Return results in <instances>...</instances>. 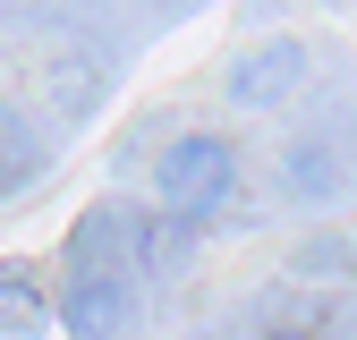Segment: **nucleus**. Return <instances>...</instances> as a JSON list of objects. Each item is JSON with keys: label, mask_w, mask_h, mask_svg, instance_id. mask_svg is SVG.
I'll return each mask as SVG.
<instances>
[{"label": "nucleus", "mask_w": 357, "mask_h": 340, "mask_svg": "<svg viewBox=\"0 0 357 340\" xmlns=\"http://www.w3.org/2000/svg\"><path fill=\"white\" fill-rule=\"evenodd\" d=\"M137 264H128V222L94 204L60 247V332L68 340H137Z\"/></svg>", "instance_id": "nucleus-1"}, {"label": "nucleus", "mask_w": 357, "mask_h": 340, "mask_svg": "<svg viewBox=\"0 0 357 340\" xmlns=\"http://www.w3.org/2000/svg\"><path fill=\"white\" fill-rule=\"evenodd\" d=\"M230 196H238V145H230V137L188 128V137H170V145L153 153V204H162V222L196 230V222H213Z\"/></svg>", "instance_id": "nucleus-2"}, {"label": "nucleus", "mask_w": 357, "mask_h": 340, "mask_svg": "<svg viewBox=\"0 0 357 340\" xmlns=\"http://www.w3.org/2000/svg\"><path fill=\"white\" fill-rule=\"evenodd\" d=\"M357 179V119H315V128H298L289 153H281V187L289 204H332L340 187Z\"/></svg>", "instance_id": "nucleus-3"}, {"label": "nucleus", "mask_w": 357, "mask_h": 340, "mask_svg": "<svg viewBox=\"0 0 357 340\" xmlns=\"http://www.w3.org/2000/svg\"><path fill=\"white\" fill-rule=\"evenodd\" d=\"M315 77V42L298 34H273V42H247V52L221 68V94H230L238 111H281L298 85Z\"/></svg>", "instance_id": "nucleus-4"}, {"label": "nucleus", "mask_w": 357, "mask_h": 340, "mask_svg": "<svg viewBox=\"0 0 357 340\" xmlns=\"http://www.w3.org/2000/svg\"><path fill=\"white\" fill-rule=\"evenodd\" d=\"M52 332V298L26 272H0V340H43Z\"/></svg>", "instance_id": "nucleus-5"}, {"label": "nucleus", "mask_w": 357, "mask_h": 340, "mask_svg": "<svg viewBox=\"0 0 357 340\" xmlns=\"http://www.w3.org/2000/svg\"><path fill=\"white\" fill-rule=\"evenodd\" d=\"M255 340H315V332H306V323H264Z\"/></svg>", "instance_id": "nucleus-6"}]
</instances>
